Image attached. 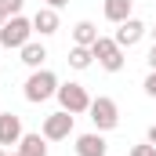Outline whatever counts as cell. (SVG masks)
Returning a JSON list of instances; mask_svg holds the SVG:
<instances>
[{"instance_id":"20","label":"cell","mask_w":156,"mask_h":156,"mask_svg":"<svg viewBox=\"0 0 156 156\" xmlns=\"http://www.w3.org/2000/svg\"><path fill=\"white\" fill-rule=\"evenodd\" d=\"M66 4H69V0H44V7H55V11H58V7H66Z\"/></svg>"},{"instance_id":"2","label":"cell","mask_w":156,"mask_h":156,"mask_svg":"<svg viewBox=\"0 0 156 156\" xmlns=\"http://www.w3.org/2000/svg\"><path fill=\"white\" fill-rule=\"evenodd\" d=\"M33 40V18H26V15H11L4 26H0V47H15V51H22L26 44Z\"/></svg>"},{"instance_id":"8","label":"cell","mask_w":156,"mask_h":156,"mask_svg":"<svg viewBox=\"0 0 156 156\" xmlns=\"http://www.w3.org/2000/svg\"><path fill=\"white\" fill-rule=\"evenodd\" d=\"M109 153V142L102 131H87L76 138V156H105Z\"/></svg>"},{"instance_id":"15","label":"cell","mask_w":156,"mask_h":156,"mask_svg":"<svg viewBox=\"0 0 156 156\" xmlns=\"http://www.w3.org/2000/svg\"><path fill=\"white\" fill-rule=\"evenodd\" d=\"M91 62H94L91 47H80V44H73V51H69V69L83 73V69H91Z\"/></svg>"},{"instance_id":"7","label":"cell","mask_w":156,"mask_h":156,"mask_svg":"<svg viewBox=\"0 0 156 156\" xmlns=\"http://www.w3.org/2000/svg\"><path fill=\"white\" fill-rule=\"evenodd\" d=\"M145 33H149V29H145V22H142V18H134V15H131V18H127V22H120V26H116V33H113V40H116L120 47H123V51H127V47H134V44H138V40L145 37Z\"/></svg>"},{"instance_id":"11","label":"cell","mask_w":156,"mask_h":156,"mask_svg":"<svg viewBox=\"0 0 156 156\" xmlns=\"http://www.w3.org/2000/svg\"><path fill=\"white\" fill-rule=\"evenodd\" d=\"M131 7H134V0H105V4H102L105 18H109V22H116V26L131 18Z\"/></svg>"},{"instance_id":"23","label":"cell","mask_w":156,"mask_h":156,"mask_svg":"<svg viewBox=\"0 0 156 156\" xmlns=\"http://www.w3.org/2000/svg\"><path fill=\"white\" fill-rule=\"evenodd\" d=\"M149 33H153V44H156V29H149Z\"/></svg>"},{"instance_id":"1","label":"cell","mask_w":156,"mask_h":156,"mask_svg":"<svg viewBox=\"0 0 156 156\" xmlns=\"http://www.w3.org/2000/svg\"><path fill=\"white\" fill-rule=\"evenodd\" d=\"M22 94H26V102L40 105V102H47V98L58 94V76H55L51 69H33L29 80L22 83Z\"/></svg>"},{"instance_id":"6","label":"cell","mask_w":156,"mask_h":156,"mask_svg":"<svg viewBox=\"0 0 156 156\" xmlns=\"http://www.w3.org/2000/svg\"><path fill=\"white\" fill-rule=\"evenodd\" d=\"M73 113H66V109H58V113H51V116H44L40 123V134L47 138V142H66L69 134H73Z\"/></svg>"},{"instance_id":"19","label":"cell","mask_w":156,"mask_h":156,"mask_svg":"<svg viewBox=\"0 0 156 156\" xmlns=\"http://www.w3.org/2000/svg\"><path fill=\"white\" fill-rule=\"evenodd\" d=\"M145 62H149V69H156V44L149 47V55H145Z\"/></svg>"},{"instance_id":"13","label":"cell","mask_w":156,"mask_h":156,"mask_svg":"<svg viewBox=\"0 0 156 156\" xmlns=\"http://www.w3.org/2000/svg\"><path fill=\"white\" fill-rule=\"evenodd\" d=\"M44 58H47V47L37 44V40H29V44L22 47V66H29V69H44Z\"/></svg>"},{"instance_id":"18","label":"cell","mask_w":156,"mask_h":156,"mask_svg":"<svg viewBox=\"0 0 156 156\" xmlns=\"http://www.w3.org/2000/svg\"><path fill=\"white\" fill-rule=\"evenodd\" d=\"M131 156H156V145H149V142H145V145H134Z\"/></svg>"},{"instance_id":"16","label":"cell","mask_w":156,"mask_h":156,"mask_svg":"<svg viewBox=\"0 0 156 156\" xmlns=\"http://www.w3.org/2000/svg\"><path fill=\"white\" fill-rule=\"evenodd\" d=\"M142 87H145V94H149V98H156V69H149V76H145Z\"/></svg>"},{"instance_id":"10","label":"cell","mask_w":156,"mask_h":156,"mask_svg":"<svg viewBox=\"0 0 156 156\" xmlns=\"http://www.w3.org/2000/svg\"><path fill=\"white\" fill-rule=\"evenodd\" d=\"M58 11L55 7H37V15H33V33H40V37H55L58 33Z\"/></svg>"},{"instance_id":"25","label":"cell","mask_w":156,"mask_h":156,"mask_svg":"<svg viewBox=\"0 0 156 156\" xmlns=\"http://www.w3.org/2000/svg\"><path fill=\"white\" fill-rule=\"evenodd\" d=\"M7 156H18V153H7Z\"/></svg>"},{"instance_id":"14","label":"cell","mask_w":156,"mask_h":156,"mask_svg":"<svg viewBox=\"0 0 156 156\" xmlns=\"http://www.w3.org/2000/svg\"><path fill=\"white\" fill-rule=\"evenodd\" d=\"M94 40H98V26H94V22H87V18H83V22H76V26H73V44L91 47Z\"/></svg>"},{"instance_id":"21","label":"cell","mask_w":156,"mask_h":156,"mask_svg":"<svg viewBox=\"0 0 156 156\" xmlns=\"http://www.w3.org/2000/svg\"><path fill=\"white\" fill-rule=\"evenodd\" d=\"M145 142H149V145H156V123L149 127V134H145Z\"/></svg>"},{"instance_id":"5","label":"cell","mask_w":156,"mask_h":156,"mask_svg":"<svg viewBox=\"0 0 156 156\" xmlns=\"http://www.w3.org/2000/svg\"><path fill=\"white\" fill-rule=\"evenodd\" d=\"M91 123H94V131H116V123H120V109H116V102L113 98H105V94H98V98H91Z\"/></svg>"},{"instance_id":"17","label":"cell","mask_w":156,"mask_h":156,"mask_svg":"<svg viewBox=\"0 0 156 156\" xmlns=\"http://www.w3.org/2000/svg\"><path fill=\"white\" fill-rule=\"evenodd\" d=\"M0 4H4L7 15H22V4H26V0H0Z\"/></svg>"},{"instance_id":"4","label":"cell","mask_w":156,"mask_h":156,"mask_svg":"<svg viewBox=\"0 0 156 156\" xmlns=\"http://www.w3.org/2000/svg\"><path fill=\"white\" fill-rule=\"evenodd\" d=\"M58 105L66 109V113H73V116H80V113H87L91 109V94H87V87L83 83H58Z\"/></svg>"},{"instance_id":"3","label":"cell","mask_w":156,"mask_h":156,"mask_svg":"<svg viewBox=\"0 0 156 156\" xmlns=\"http://www.w3.org/2000/svg\"><path fill=\"white\" fill-rule=\"evenodd\" d=\"M91 55H94V62H98L105 73H120L123 62H127V58H123V47H120L113 37H98L91 44Z\"/></svg>"},{"instance_id":"24","label":"cell","mask_w":156,"mask_h":156,"mask_svg":"<svg viewBox=\"0 0 156 156\" xmlns=\"http://www.w3.org/2000/svg\"><path fill=\"white\" fill-rule=\"evenodd\" d=\"M0 156H7V153H4V145H0Z\"/></svg>"},{"instance_id":"22","label":"cell","mask_w":156,"mask_h":156,"mask_svg":"<svg viewBox=\"0 0 156 156\" xmlns=\"http://www.w3.org/2000/svg\"><path fill=\"white\" fill-rule=\"evenodd\" d=\"M7 18H11V15H7V11H4V4H0V26H4Z\"/></svg>"},{"instance_id":"9","label":"cell","mask_w":156,"mask_h":156,"mask_svg":"<svg viewBox=\"0 0 156 156\" xmlns=\"http://www.w3.org/2000/svg\"><path fill=\"white\" fill-rule=\"evenodd\" d=\"M22 116L18 113H0V145H18L22 142Z\"/></svg>"},{"instance_id":"12","label":"cell","mask_w":156,"mask_h":156,"mask_svg":"<svg viewBox=\"0 0 156 156\" xmlns=\"http://www.w3.org/2000/svg\"><path fill=\"white\" fill-rule=\"evenodd\" d=\"M18 156H47V138L44 134H22Z\"/></svg>"}]
</instances>
